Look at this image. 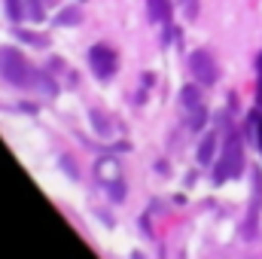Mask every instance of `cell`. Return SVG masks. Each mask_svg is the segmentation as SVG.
<instances>
[{
	"instance_id": "6da1fadb",
	"label": "cell",
	"mask_w": 262,
	"mask_h": 259,
	"mask_svg": "<svg viewBox=\"0 0 262 259\" xmlns=\"http://www.w3.org/2000/svg\"><path fill=\"white\" fill-rule=\"evenodd\" d=\"M241 171H244V149H241L238 134H232V137L226 140L223 159H220V165H216V171H213V180H216V183H226V180L238 177Z\"/></svg>"
},
{
	"instance_id": "7a4b0ae2",
	"label": "cell",
	"mask_w": 262,
	"mask_h": 259,
	"mask_svg": "<svg viewBox=\"0 0 262 259\" xmlns=\"http://www.w3.org/2000/svg\"><path fill=\"white\" fill-rule=\"evenodd\" d=\"M0 73L12 85H28V79H31V67L25 61V55L9 46H0Z\"/></svg>"
},
{
	"instance_id": "3957f363",
	"label": "cell",
	"mask_w": 262,
	"mask_h": 259,
	"mask_svg": "<svg viewBox=\"0 0 262 259\" xmlns=\"http://www.w3.org/2000/svg\"><path fill=\"white\" fill-rule=\"evenodd\" d=\"M89 64L95 70V76H101V79H107V76H113L116 73V52L110 49V46H92V52H89Z\"/></svg>"
},
{
	"instance_id": "277c9868",
	"label": "cell",
	"mask_w": 262,
	"mask_h": 259,
	"mask_svg": "<svg viewBox=\"0 0 262 259\" xmlns=\"http://www.w3.org/2000/svg\"><path fill=\"white\" fill-rule=\"evenodd\" d=\"M189 67H192V76H195L198 82H204V85H213V82H216V76H220L216 61H213L207 52H195V55H192V61H189Z\"/></svg>"
},
{
	"instance_id": "5b68a950",
	"label": "cell",
	"mask_w": 262,
	"mask_h": 259,
	"mask_svg": "<svg viewBox=\"0 0 262 259\" xmlns=\"http://www.w3.org/2000/svg\"><path fill=\"white\" fill-rule=\"evenodd\" d=\"M95 174H98V180H101V183H113V180H119V177H122V171H119V162H116V159H98Z\"/></svg>"
},
{
	"instance_id": "8992f818",
	"label": "cell",
	"mask_w": 262,
	"mask_h": 259,
	"mask_svg": "<svg viewBox=\"0 0 262 259\" xmlns=\"http://www.w3.org/2000/svg\"><path fill=\"white\" fill-rule=\"evenodd\" d=\"M213 149H216V134H213V131H207V134H204V140L198 143L195 159L201 162V165H210V162H213Z\"/></svg>"
},
{
	"instance_id": "52a82bcc",
	"label": "cell",
	"mask_w": 262,
	"mask_h": 259,
	"mask_svg": "<svg viewBox=\"0 0 262 259\" xmlns=\"http://www.w3.org/2000/svg\"><path fill=\"white\" fill-rule=\"evenodd\" d=\"M149 18L168 25V18H171V0H149Z\"/></svg>"
},
{
	"instance_id": "ba28073f",
	"label": "cell",
	"mask_w": 262,
	"mask_h": 259,
	"mask_svg": "<svg viewBox=\"0 0 262 259\" xmlns=\"http://www.w3.org/2000/svg\"><path fill=\"white\" fill-rule=\"evenodd\" d=\"M180 101H183V107H186L189 113L201 110V95H198V85H183V89H180Z\"/></svg>"
},
{
	"instance_id": "9c48e42d",
	"label": "cell",
	"mask_w": 262,
	"mask_h": 259,
	"mask_svg": "<svg viewBox=\"0 0 262 259\" xmlns=\"http://www.w3.org/2000/svg\"><path fill=\"white\" fill-rule=\"evenodd\" d=\"M28 85H37V89H40L43 95H55V92H58V85H55V82H52V79H49L46 73H37V70L31 73V79H28Z\"/></svg>"
},
{
	"instance_id": "30bf717a",
	"label": "cell",
	"mask_w": 262,
	"mask_h": 259,
	"mask_svg": "<svg viewBox=\"0 0 262 259\" xmlns=\"http://www.w3.org/2000/svg\"><path fill=\"white\" fill-rule=\"evenodd\" d=\"M89 119H92V125H95V131H98L101 137H110V131H113V128H110V119H107L101 110H92V113H89Z\"/></svg>"
},
{
	"instance_id": "8fae6325",
	"label": "cell",
	"mask_w": 262,
	"mask_h": 259,
	"mask_svg": "<svg viewBox=\"0 0 262 259\" xmlns=\"http://www.w3.org/2000/svg\"><path fill=\"white\" fill-rule=\"evenodd\" d=\"M76 21H82L79 6H67L64 12H58V25H76Z\"/></svg>"
},
{
	"instance_id": "7c38bea8",
	"label": "cell",
	"mask_w": 262,
	"mask_h": 259,
	"mask_svg": "<svg viewBox=\"0 0 262 259\" xmlns=\"http://www.w3.org/2000/svg\"><path fill=\"white\" fill-rule=\"evenodd\" d=\"M107 192H110V198H113V201H122V198H125V180L119 177V180L107 183Z\"/></svg>"
},
{
	"instance_id": "4fadbf2b",
	"label": "cell",
	"mask_w": 262,
	"mask_h": 259,
	"mask_svg": "<svg viewBox=\"0 0 262 259\" xmlns=\"http://www.w3.org/2000/svg\"><path fill=\"white\" fill-rule=\"evenodd\" d=\"M25 6H28V9H25V15H28V18H34V21H43V15H46V12H43V3H37V0H28Z\"/></svg>"
},
{
	"instance_id": "5bb4252c",
	"label": "cell",
	"mask_w": 262,
	"mask_h": 259,
	"mask_svg": "<svg viewBox=\"0 0 262 259\" xmlns=\"http://www.w3.org/2000/svg\"><path fill=\"white\" fill-rule=\"evenodd\" d=\"M58 162H61V168L67 171V177H70V180H79V171H76V165H73V159H70V156H61Z\"/></svg>"
},
{
	"instance_id": "9a60e30c",
	"label": "cell",
	"mask_w": 262,
	"mask_h": 259,
	"mask_svg": "<svg viewBox=\"0 0 262 259\" xmlns=\"http://www.w3.org/2000/svg\"><path fill=\"white\" fill-rule=\"evenodd\" d=\"M21 6H25L21 0H6V12H9V18H21V12H25Z\"/></svg>"
},
{
	"instance_id": "2e32d148",
	"label": "cell",
	"mask_w": 262,
	"mask_h": 259,
	"mask_svg": "<svg viewBox=\"0 0 262 259\" xmlns=\"http://www.w3.org/2000/svg\"><path fill=\"white\" fill-rule=\"evenodd\" d=\"M180 6L186 18H198V0H180Z\"/></svg>"
},
{
	"instance_id": "e0dca14e",
	"label": "cell",
	"mask_w": 262,
	"mask_h": 259,
	"mask_svg": "<svg viewBox=\"0 0 262 259\" xmlns=\"http://www.w3.org/2000/svg\"><path fill=\"white\" fill-rule=\"evenodd\" d=\"M18 37H21V40H28V43H37V46H46V40H43V37H34V34H28V31H18Z\"/></svg>"
},
{
	"instance_id": "ac0fdd59",
	"label": "cell",
	"mask_w": 262,
	"mask_h": 259,
	"mask_svg": "<svg viewBox=\"0 0 262 259\" xmlns=\"http://www.w3.org/2000/svg\"><path fill=\"white\" fill-rule=\"evenodd\" d=\"M256 146L262 153V113H256Z\"/></svg>"
},
{
	"instance_id": "d6986e66",
	"label": "cell",
	"mask_w": 262,
	"mask_h": 259,
	"mask_svg": "<svg viewBox=\"0 0 262 259\" xmlns=\"http://www.w3.org/2000/svg\"><path fill=\"white\" fill-rule=\"evenodd\" d=\"M259 73H262V58H259Z\"/></svg>"
}]
</instances>
